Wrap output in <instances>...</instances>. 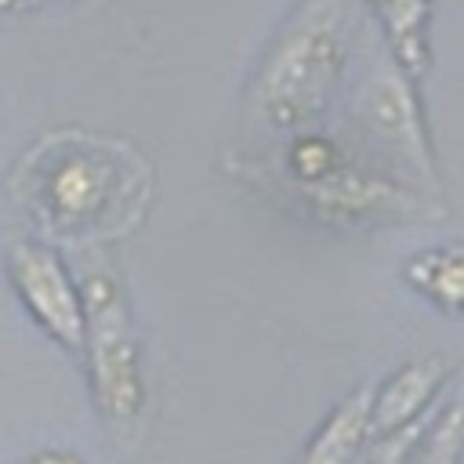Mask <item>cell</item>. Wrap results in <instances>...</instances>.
Masks as SVG:
<instances>
[{"label":"cell","instance_id":"cell-1","mask_svg":"<svg viewBox=\"0 0 464 464\" xmlns=\"http://www.w3.org/2000/svg\"><path fill=\"white\" fill-rule=\"evenodd\" d=\"M145 181L149 174L130 149L87 134L47 138L14 174L29 214L58 239L123 232L145 199Z\"/></svg>","mask_w":464,"mask_h":464},{"label":"cell","instance_id":"cell-2","mask_svg":"<svg viewBox=\"0 0 464 464\" xmlns=\"http://www.w3.org/2000/svg\"><path fill=\"white\" fill-rule=\"evenodd\" d=\"M352 0H304L290 25L272 44L257 83L254 105L276 130H312L326 109L348 58Z\"/></svg>","mask_w":464,"mask_h":464},{"label":"cell","instance_id":"cell-3","mask_svg":"<svg viewBox=\"0 0 464 464\" xmlns=\"http://www.w3.org/2000/svg\"><path fill=\"white\" fill-rule=\"evenodd\" d=\"M286 174L312 207L334 218H384L413 207L395 181L373 174L352 149L323 130H301L294 138Z\"/></svg>","mask_w":464,"mask_h":464},{"label":"cell","instance_id":"cell-4","mask_svg":"<svg viewBox=\"0 0 464 464\" xmlns=\"http://www.w3.org/2000/svg\"><path fill=\"white\" fill-rule=\"evenodd\" d=\"M83 341L91 348V377L102 413L116 428H130L141 413V370L138 341L120 286L109 276H87L83 283Z\"/></svg>","mask_w":464,"mask_h":464},{"label":"cell","instance_id":"cell-5","mask_svg":"<svg viewBox=\"0 0 464 464\" xmlns=\"http://www.w3.org/2000/svg\"><path fill=\"white\" fill-rule=\"evenodd\" d=\"M355 109H359L362 127L381 145L395 149V156H402L417 174H424L431 181L428 141H424L417 98H413L410 76H402L392 58H373V65L366 69V76L359 83Z\"/></svg>","mask_w":464,"mask_h":464},{"label":"cell","instance_id":"cell-6","mask_svg":"<svg viewBox=\"0 0 464 464\" xmlns=\"http://www.w3.org/2000/svg\"><path fill=\"white\" fill-rule=\"evenodd\" d=\"M7 268L33 319L65 348H80L83 344V301L72 279L65 276L62 261L44 246L18 243L7 257Z\"/></svg>","mask_w":464,"mask_h":464},{"label":"cell","instance_id":"cell-7","mask_svg":"<svg viewBox=\"0 0 464 464\" xmlns=\"http://www.w3.org/2000/svg\"><path fill=\"white\" fill-rule=\"evenodd\" d=\"M384 33L392 40V54L402 72L413 80L428 69V14L431 0H370Z\"/></svg>","mask_w":464,"mask_h":464},{"label":"cell","instance_id":"cell-8","mask_svg":"<svg viewBox=\"0 0 464 464\" xmlns=\"http://www.w3.org/2000/svg\"><path fill=\"white\" fill-rule=\"evenodd\" d=\"M439 362H413L406 370H399L392 377V384L381 392V399L370 406V417L377 424V431H399L406 420H413V413L431 399V392L439 388Z\"/></svg>","mask_w":464,"mask_h":464},{"label":"cell","instance_id":"cell-9","mask_svg":"<svg viewBox=\"0 0 464 464\" xmlns=\"http://www.w3.org/2000/svg\"><path fill=\"white\" fill-rule=\"evenodd\" d=\"M366 420H370V392H355L330 413V420L319 428L301 464H348L366 435Z\"/></svg>","mask_w":464,"mask_h":464},{"label":"cell","instance_id":"cell-10","mask_svg":"<svg viewBox=\"0 0 464 464\" xmlns=\"http://www.w3.org/2000/svg\"><path fill=\"white\" fill-rule=\"evenodd\" d=\"M406 276L435 304L450 312H464V246L424 250L406 265Z\"/></svg>","mask_w":464,"mask_h":464},{"label":"cell","instance_id":"cell-11","mask_svg":"<svg viewBox=\"0 0 464 464\" xmlns=\"http://www.w3.org/2000/svg\"><path fill=\"white\" fill-rule=\"evenodd\" d=\"M460 442H464V406L450 410V417H446V420L439 424V431L431 435V442H428L420 464H457Z\"/></svg>","mask_w":464,"mask_h":464},{"label":"cell","instance_id":"cell-12","mask_svg":"<svg viewBox=\"0 0 464 464\" xmlns=\"http://www.w3.org/2000/svg\"><path fill=\"white\" fill-rule=\"evenodd\" d=\"M413 435H417L413 428H410V431H402V435H395V439H392V442H388V446H384L370 464H406V453H410V439H413Z\"/></svg>","mask_w":464,"mask_h":464},{"label":"cell","instance_id":"cell-13","mask_svg":"<svg viewBox=\"0 0 464 464\" xmlns=\"http://www.w3.org/2000/svg\"><path fill=\"white\" fill-rule=\"evenodd\" d=\"M22 464H83V460H76L72 453H62V450H40V453L25 457Z\"/></svg>","mask_w":464,"mask_h":464}]
</instances>
